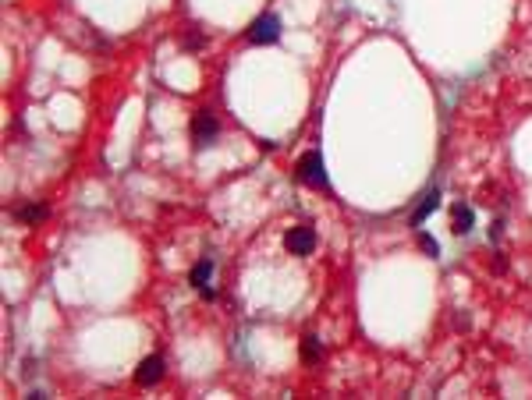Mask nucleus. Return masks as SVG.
<instances>
[{
    "label": "nucleus",
    "instance_id": "1",
    "mask_svg": "<svg viewBox=\"0 0 532 400\" xmlns=\"http://www.w3.org/2000/svg\"><path fill=\"white\" fill-rule=\"evenodd\" d=\"M217 135H220L217 117H213L210 110H199V114L192 117V145H195V149H206V145L217 142Z\"/></svg>",
    "mask_w": 532,
    "mask_h": 400
},
{
    "label": "nucleus",
    "instance_id": "2",
    "mask_svg": "<svg viewBox=\"0 0 532 400\" xmlns=\"http://www.w3.org/2000/svg\"><path fill=\"white\" fill-rule=\"evenodd\" d=\"M298 181L302 184H309V188H326V171H323V156L313 149V153H305L302 160H298Z\"/></svg>",
    "mask_w": 532,
    "mask_h": 400
},
{
    "label": "nucleus",
    "instance_id": "3",
    "mask_svg": "<svg viewBox=\"0 0 532 400\" xmlns=\"http://www.w3.org/2000/svg\"><path fill=\"white\" fill-rule=\"evenodd\" d=\"M249 39L256 47H270L280 39V18L277 14H259L256 22L249 25Z\"/></svg>",
    "mask_w": 532,
    "mask_h": 400
},
{
    "label": "nucleus",
    "instance_id": "4",
    "mask_svg": "<svg viewBox=\"0 0 532 400\" xmlns=\"http://www.w3.org/2000/svg\"><path fill=\"white\" fill-rule=\"evenodd\" d=\"M284 248H288L291 255H309L316 248V230L313 227H291L288 238H284Z\"/></svg>",
    "mask_w": 532,
    "mask_h": 400
},
{
    "label": "nucleus",
    "instance_id": "5",
    "mask_svg": "<svg viewBox=\"0 0 532 400\" xmlns=\"http://www.w3.org/2000/svg\"><path fill=\"white\" fill-rule=\"evenodd\" d=\"M160 379H163V358H160V354L142 358V362H138V368H135V383H142V386H153V383H160Z\"/></svg>",
    "mask_w": 532,
    "mask_h": 400
},
{
    "label": "nucleus",
    "instance_id": "6",
    "mask_svg": "<svg viewBox=\"0 0 532 400\" xmlns=\"http://www.w3.org/2000/svg\"><path fill=\"white\" fill-rule=\"evenodd\" d=\"M298 351H302V362H305V365H316L319 358H323L319 336H316V333H305V336H302V344H298Z\"/></svg>",
    "mask_w": 532,
    "mask_h": 400
},
{
    "label": "nucleus",
    "instance_id": "7",
    "mask_svg": "<svg viewBox=\"0 0 532 400\" xmlns=\"http://www.w3.org/2000/svg\"><path fill=\"white\" fill-rule=\"evenodd\" d=\"M451 230L455 234H468V230L476 227V213H472V205H455V213H451Z\"/></svg>",
    "mask_w": 532,
    "mask_h": 400
},
{
    "label": "nucleus",
    "instance_id": "8",
    "mask_svg": "<svg viewBox=\"0 0 532 400\" xmlns=\"http://www.w3.org/2000/svg\"><path fill=\"white\" fill-rule=\"evenodd\" d=\"M210 277H213V259H199V262L192 266V273H189V284L202 290V287L210 284Z\"/></svg>",
    "mask_w": 532,
    "mask_h": 400
},
{
    "label": "nucleus",
    "instance_id": "9",
    "mask_svg": "<svg viewBox=\"0 0 532 400\" xmlns=\"http://www.w3.org/2000/svg\"><path fill=\"white\" fill-rule=\"evenodd\" d=\"M437 205H440V192H426V195H422V202H419V209L412 213V227H419L429 213H437Z\"/></svg>",
    "mask_w": 532,
    "mask_h": 400
},
{
    "label": "nucleus",
    "instance_id": "10",
    "mask_svg": "<svg viewBox=\"0 0 532 400\" xmlns=\"http://www.w3.org/2000/svg\"><path fill=\"white\" fill-rule=\"evenodd\" d=\"M18 220H22V223H43L47 220V205H25L22 213H18Z\"/></svg>",
    "mask_w": 532,
    "mask_h": 400
},
{
    "label": "nucleus",
    "instance_id": "11",
    "mask_svg": "<svg viewBox=\"0 0 532 400\" xmlns=\"http://www.w3.org/2000/svg\"><path fill=\"white\" fill-rule=\"evenodd\" d=\"M419 248L426 251L429 259H437V255H440V245H437V238H429V234H419Z\"/></svg>",
    "mask_w": 532,
    "mask_h": 400
}]
</instances>
